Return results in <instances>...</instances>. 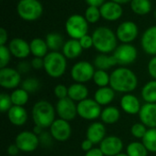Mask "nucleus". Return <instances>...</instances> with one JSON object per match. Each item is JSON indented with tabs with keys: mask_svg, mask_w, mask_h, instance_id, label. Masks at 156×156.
Masks as SVG:
<instances>
[{
	"mask_svg": "<svg viewBox=\"0 0 156 156\" xmlns=\"http://www.w3.org/2000/svg\"><path fill=\"white\" fill-rule=\"evenodd\" d=\"M138 85V79L135 73L124 67L115 69L110 76V87L114 91L120 93H130L133 91Z\"/></svg>",
	"mask_w": 156,
	"mask_h": 156,
	"instance_id": "1",
	"label": "nucleus"
},
{
	"mask_svg": "<svg viewBox=\"0 0 156 156\" xmlns=\"http://www.w3.org/2000/svg\"><path fill=\"white\" fill-rule=\"evenodd\" d=\"M93 47L101 54H109L113 52L117 46V36L111 28L107 27H99L92 33Z\"/></svg>",
	"mask_w": 156,
	"mask_h": 156,
	"instance_id": "2",
	"label": "nucleus"
},
{
	"mask_svg": "<svg viewBox=\"0 0 156 156\" xmlns=\"http://www.w3.org/2000/svg\"><path fill=\"white\" fill-rule=\"evenodd\" d=\"M56 109L48 101H39L32 108V119L35 125L43 129L49 128L55 121Z\"/></svg>",
	"mask_w": 156,
	"mask_h": 156,
	"instance_id": "3",
	"label": "nucleus"
},
{
	"mask_svg": "<svg viewBox=\"0 0 156 156\" xmlns=\"http://www.w3.org/2000/svg\"><path fill=\"white\" fill-rule=\"evenodd\" d=\"M44 69L49 77L60 78L67 69L66 57L58 51L48 52L44 58Z\"/></svg>",
	"mask_w": 156,
	"mask_h": 156,
	"instance_id": "4",
	"label": "nucleus"
},
{
	"mask_svg": "<svg viewBox=\"0 0 156 156\" xmlns=\"http://www.w3.org/2000/svg\"><path fill=\"white\" fill-rule=\"evenodd\" d=\"M16 12L20 18L25 21H35L43 14V5L38 0H19Z\"/></svg>",
	"mask_w": 156,
	"mask_h": 156,
	"instance_id": "5",
	"label": "nucleus"
},
{
	"mask_svg": "<svg viewBox=\"0 0 156 156\" xmlns=\"http://www.w3.org/2000/svg\"><path fill=\"white\" fill-rule=\"evenodd\" d=\"M65 28L67 34L70 37V38L79 40L88 34L89 22L86 20L84 16L73 14L67 19Z\"/></svg>",
	"mask_w": 156,
	"mask_h": 156,
	"instance_id": "6",
	"label": "nucleus"
},
{
	"mask_svg": "<svg viewBox=\"0 0 156 156\" xmlns=\"http://www.w3.org/2000/svg\"><path fill=\"white\" fill-rule=\"evenodd\" d=\"M94 65L82 60L75 63L70 70V76L72 80L77 83H85L93 79L95 69Z\"/></svg>",
	"mask_w": 156,
	"mask_h": 156,
	"instance_id": "7",
	"label": "nucleus"
},
{
	"mask_svg": "<svg viewBox=\"0 0 156 156\" xmlns=\"http://www.w3.org/2000/svg\"><path fill=\"white\" fill-rule=\"evenodd\" d=\"M78 115L84 120L93 121L101 114V106L93 99H86L77 104Z\"/></svg>",
	"mask_w": 156,
	"mask_h": 156,
	"instance_id": "8",
	"label": "nucleus"
},
{
	"mask_svg": "<svg viewBox=\"0 0 156 156\" xmlns=\"http://www.w3.org/2000/svg\"><path fill=\"white\" fill-rule=\"evenodd\" d=\"M112 56L120 65H130L133 63L138 56L136 48L130 43H122L119 45L113 51Z\"/></svg>",
	"mask_w": 156,
	"mask_h": 156,
	"instance_id": "9",
	"label": "nucleus"
},
{
	"mask_svg": "<svg viewBox=\"0 0 156 156\" xmlns=\"http://www.w3.org/2000/svg\"><path fill=\"white\" fill-rule=\"evenodd\" d=\"M15 144L21 152L31 153L37 150L40 143L39 137L33 132L23 131L16 135Z\"/></svg>",
	"mask_w": 156,
	"mask_h": 156,
	"instance_id": "10",
	"label": "nucleus"
},
{
	"mask_svg": "<svg viewBox=\"0 0 156 156\" xmlns=\"http://www.w3.org/2000/svg\"><path fill=\"white\" fill-rule=\"evenodd\" d=\"M21 84V73L13 68L0 69V86L6 90H13Z\"/></svg>",
	"mask_w": 156,
	"mask_h": 156,
	"instance_id": "11",
	"label": "nucleus"
},
{
	"mask_svg": "<svg viewBox=\"0 0 156 156\" xmlns=\"http://www.w3.org/2000/svg\"><path fill=\"white\" fill-rule=\"evenodd\" d=\"M56 112L58 115L59 119L70 122L75 119L78 115L77 104L70 98L67 97L65 99L58 100L56 104Z\"/></svg>",
	"mask_w": 156,
	"mask_h": 156,
	"instance_id": "12",
	"label": "nucleus"
},
{
	"mask_svg": "<svg viewBox=\"0 0 156 156\" xmlns=\"http://www.w3.org/2000/svg\"><path fill=\"white\" fill-rule=\"evenodd\" d=\"M139 34L138 26L133 21H124L119 25L116 30L118 40L122 43H131L136 39Z\"/></svg>",
	"mask_w": 156,
	"mask_h": 156,
	"instance_id": "13",
	"label": "nucleus"
},
{
	"mask_svg": "<svg viewBox=\"0 0 156 156\" xmlns=\"http://www.w3.org/2000/svg\"><path fill=\"white\" fill-rule=\"evenodd\" d=\"M50 133L54 140L58 142L67 141L71 135V127L68 121L62 119H57L51 124Z\"/></svg>",
	"mask_w": 156,
	"mask_h": 156,
	"instance_id": "14",
	"label": "nucleus"
},
{
	"mask_svg": "<svg viewBox=\"0 0 156 156\" xmlns=\"http://www.w3.org/2000/svg\"><path fill=\"white\" fill-rule=\"evenodd\" d=\"M100 149L104 156H116L122 153L123 143L117 136H108L100 144Z\"/></svg>",
	"mask_w": 156,
	"mask_h": 156,
	"instance_id": "15",
	"label": "nucleus"
},
{
	"mask_svg": "<svg viewBox=\"0 0 156 156\" xmlns=\"http://www.w3.org/2000/svg\"><path fill=\"white\" fill-rule=\"evenodd\" d=\"M101 17L108 21H116L120 19L123 14V9L122 5L113 2L112 0L105 2L101 7Z\"/></svg>",
	"mask_w": 156,
	"mask_h": 156,
	"instance_id": "16",
	"label": "nucleus"
},
{
	"mask_svg": "<svg viewBox=\"0 0 156 156\" xmlns=\"http://www.w3.org/2000/svg\"><path fill=\"white\" fill-rule=\"evenodd\" d=\"M8 48L12 56L19 59H24L31 54L29 43L20 37L13 38L8 44Z\"/></svg>",
	"mask_w": 156,
	"mask_h": 156,
	"instance_id": "17",
	"label": "nucleus"
},
{
	"mask_svg": "<svg viewBox=\"0 0 156 156\" xmlns=\"http://www.w3.org/2000/svg\"><path fill=\"white\" fill-rule=\"evenodd\" d=\"M141 46L143 50L151 56H156V26L148 27L143 34L141 38Z\"/></svg>",
	"mask_w": 156,
	"mask_h": 156,
	"instance_id": "18",
	"label": "nucleus"
},
{
	"mask_svg": "<svg viewBox=\"0 0 156 156\" xmlns=\"http://www.w3.org/2000/svg\"><path fill=\"white\" fill-rule=\"evenodd\" d=\"M141 122L148 128H156V103H145L139 112Z\"/></svg>",
	"mask_w": 156,
	"mask_h": 156,
	"instance_id": "19",
	"label": "nucleus"
},
{
	"mask_svg": "<svg viewBox=\"0 0 156 156\" xmlns=\"http://www.w3.org/2000/svg\"><path fill=\"white\" fill-rule=\"evenodd\" d=\"M120 104L122 111L130 115L139 114L142 108L139 99L131 93L124 94L121 99Z\"/></svg>",
	"mask_w": 156,
	"mask_h": 156,
	"instance_id": "20",
	"label": "nucleus"
},
{
	"mask_svg": "<svg viewBox=\"0 0 156 156\" xmlns=\"http://www.w3.org/2000/svg\"><path fill=\"white\" fill-rule=\"evenodd\" d=\"M106 136V129L102 122H95L91 123L86 132V137L94 144H101Z\"/></svg>",
	"mask_w": 156,
	"mask_h": 156,
	"instance_id": "21",
	"label": "nucleus"
},
{
	"mask_svg": "<svg viewBox=\"0 0 156 156\" xmlns=\"http://www.w3.org/2000/svg\"><path fill=\"white\" fill-rule=\"evenodd\" d=\"M7 116L9 122L16 126L24 125L28 118L27 110L23 106L13 105L12 108L7 112Z\"/></svg>",
	"mask_w": 156,
	"mask_h": 156,
	"instance_id": "22",
	"label": "nucleus"
},
{
	"mask_svg": "<svg viewBox=\"0 0 156 156\" xmlns=\"http://www.w3.org/2000/svg\"><path fill=\"white\" fill-rule=\"evenodd\" d=\"M83 51V48L78 39L70 38L64 43L62 48V54L68 59H75L79 58Z\"/></svg>",
	"mask_w": 156,
	"mask_h": 156,
	"instance_id": "23",
	"label": "nucleus"
},
{
	"mask_svg": "<svg viewBox=\"0 0 156 156\" xmlns=\"http://www.w3.org/2000/svg\"><path fill=\"white\" fill-rule=\"evenodd\" d=\"M89 90L83 83H74L69 87L68 97L74 101H81L88 99Z\"/></svg>",
	"mask_w": 156,
	"mask_h": 156,
	"instance_id": "24",
	"label": "nucleus"
},
{
	"mask_svg": "<svg viewBox=\"0 0 156 156\" xmlns=\"http://www.w3.org/2000/svg\"><path fill=\"white\" fill-rule=\"evenodd\" d=\"M115 98V91L111 87H102L99 88L95 94L94 100L101 106V105H108L110 104Z\"/></svg>",
	"mask_w": 156,
	"mask_h": 156,
	"instance_id": "25",
	"label": "nucleus"
},
{
	"mask_svg": "<svg viewBox=\"0 0 156 156\" xmlns=\"http://www.w3.org/2000/svg\"><path fill=\"white\" fill-rule=\"evenodd\" d=\"M30 51L31 54L34 57L37 58H45L47 54L48 53V47L47 45L46 40L40 38V37H36L33 38L30 43Z\"/></svg>",
	"mask_w": 156,
	"mask_h": 156,
	"instance_id": "26",
	"label": "nucleus"
},
{
	"mask_svg": "<svg viewBox=\"0 0 156 156\" xmlns=\"http://www.w3.org/2000/svg\"><path fill=\"white\" fill-rule=\"evenodd\" d=\"M93 65L97 69L107 70L117 65V61L112 55L109 56L107 54H100L94 58Z\"/></svg>",
	"mask_w": 156,
	"mask_h": 156,
	"instance_id": "27",
	"label": "nucleus"
},
{
	"mask_svg": "<svg viewBox=\"0 0 156 156\" xmlns=\"http://www.w3.org/2000/svg\"><path fill=\"white\" fill-rule=\"evenodd\" d=\"M121 117V113L119 109L114 106H108L102 110L101 114V119L102 122L106 124H113L116 123Z\"/></svg>",
	"mask_w": 156,
	"mask_h": 156,
	"instance_id": "28",
	"label": "nucleus"
},
{
	"mask_svg": "<svg viewBox=\"0 0 156 156\" xmlns=\"http://www.w3.org/2000/svg\"><path fill=\"white\" fill-rule=\"evenodd\" d=\"M143 100L145 103H156V80L148 81L142 89L141 92Z\"/></svg>",
	"mask_w": 156,
	"mask_h": 156,
	"instance_id": "29",
	"label": "nucleus"
},
{
	"mask_svg": "<svg viewBox=\"0 0 156 156\" xmlns=\"http://www.w3.org/2000/svg\"><path fill=\"white\" fill-rule=\"evenodd\" d=\"M131 8L138 16H145L152 11L151 0H132Z\"/></svg>",
	"mask_w": 156,
	"mask_h": 156,
	"instance_id": "30",
	"label": "nucleus"
},
{
	"mask_svg": "<svg viewBox=\"0 0 156 156\" xmlns=\"http://www.w3.org/2000/svg\"><path fill=\"white\" fill-rule=\"evenodd\" d=\"M46 42L48 47V49L51 51H58L60 48L62 49L64 46V38L63 37L57 32L48 33L46 37Z\"/></svg>",
	"mask_w": 156,
	"mask_h": 156,
	"instance_id": "31",
	"label": "nucleus"
},
{
	"mask_svg": "<svg viewBox=\"0 0 156 156\" xmlns=\"http://www.w3.org/2000/svg\"><path fill=\"white\" fill-rule=\"evenodd\" d=\"M142 143L144 144L148 152L156 153V128H149L142 139Z\"/></svg>",
	"mask_w": 156,
	"mask_h": 156,
	"instance_id": "32",
	"label": "nucleus"
},
{
	"mask_svg": "<svg viewBox=\"0 0 156 156\" xmlns=\"http://www.w3.org/2000/svg\"><path fill=\"white\" fill-rule=\"evenodd\" d=\"M10 96H11L13 105H16V106L26 105L29 99V93L26 91L25 90H23L22 88L16 89L15 90H13Z\"/></svg>",
	"mask_w": 156,
	"mask_h": 156,
	"instance_id": "33",
	"label": "nucleus"
},
{
	"mask_svg": "<svg viewBox=\"0 0 156 156\" xmlns=\"http://www.w3.org/2000/svg\"><path fill=\"white\" fill-rule=\"evenodd\" d=\"M126 154L129 156H147L148 150L143 143L133 142L128 144L126 148Z\"/></svg>",
	"mask_w": 156,
	"mask_h": 156,
	"instance_id": "34",
	"label": "nucleus"
},
{
	"mask_svg": "<svg viewBox=\"0 0 156 156\" xmlns=\"http://www.w3.org/2000/svg\"><path fill=\"white\" fill-rule=\"evenodd\" d=\"M110 76L111 75H109V73L106 70L97 69V70H95L92 80H93L94 83L97 86H99L100 88L107 87L108 85H110Z\"/></svg>",
	"mask_w": 156,
	"mask_h": 156,
	"instance_id": "35",
	"label": "nucleus"
},
{
	"mask_svg": "<svg viewBox=\"0 0 156 156\" xmlns=\"http://www.w3.org/2000/svg\"><path fill=\"white\" fill-rule=\"evenodd\" d=\"M84 17L86 18V20L90 23V24H95L97 23L100 18L101 17V10L100 7L97 6H92V5H89L84 13Z\"/></svg>",
	"mask_w": 156,
	"mask_h": 156,
	"instance_id": "36",
	"label": "nucleus"
},
{
	"mask_svg": "<svg viewBox=\"0 0 156 156\" xmlns=\"http://www.w3.org/2000/svg\"><path fill=\"white\" fill-rule=\"evenodd\" d=\"M40 87V82L35 78H27L21 82V88L27 91L28 93H33L38 90Z\"/></svg>",
	"mask_w": 156,
	"mask_h": 156,
	"instance_id": "37",
	"label": "nucleus"
},
{
	"mask_svg": "<svg viewBox=\"0 0 156 156\" xmlns=\"http://www.w3.org/2000/svg\"><path fill=\"white\" fill-rule=\"evenodd\" d=\"M11 52L5 45L0 46V69L7 67V64L9 63L11 59Z\"/></svg>",
	"mask_w": 156,
	"mask_h": 156,
	"instance_id": "38",
	"label": "nucleus"
},
{
	"mask_svg": "<svg viewBox=\"0 0 156 156\" xmlns=\"http://www.w3.org/2000/svg\"><path fill=\"white\" fill-rule=\"evenodd\" d=\"M147 127L143 122H137L134 123L131 128V133L133 137L137 139H143L147 132Z\"/></svg>",
	"mask_w": 156,
	"mask_h": 156,
	"instance_id": "39",
	"label": "nucleus"
},
{
	"mask_svg": "<svg viewBox=\"0 0 156 156\" xmlns=\"http://www.w3.org/2000/svg\"><path fill=\"white\" fill-rule=\"evenodd\" d=\"M13 106V102L11 100V96L7 93L0 94V111L2 113L7 112Z\"/></svg>",
	"mask_w": 156,
	"mask_h": 156,
	"instance_id": "40",
	"label": "nucleus"
},
{
	"mask_svg": "<svg viewBox=\"0 0 156 156\" xmlns=\"http://www.w3.org/2000/svg\"><path fill=\"white\" fill-rule=\"evenodd\" d=\"M54 94L55 96L58 99V100H61V99H65L68 97V94H69V88H67L65 85L63 84H58L55 87L54 89Z\"/></svg>",
	"mask_w": 156,
	"mask_h": 156,
	"instance_id": "41",
	"label": "nucleus"
},
{
	"mask_svg": "<svg viewBox=\"0 0 156 156\" xmlns=\"http://www.w3.org/2000/svg\"><path fill=\"white\" fill-rule=\"evenodd\" d=\"M38 137H39V143L43 146L48 147V146H50L52 144V139H53V137H52V135H51L50 133H48L47 132H43Z\"/></svg>",
	"mask_w": 156,
	"mask_h": 156,
	"instance_id": "42",
	"label": "nucleus"
},
{
	"mask_svg": "<svg viewBox=\"0 0 156 156\" xmlns=\"http://www.w3.org/2000/svg\"><path fill=\"white\" fill-rule=\"evenodd\" d=\"M81 47L83 49H89L91 47H93V38H92V36H90V35H85L84 37H82L80 39H79Z\"/></svg>",
	"mask_w": 156,
	"mask_h": 156,
	"instance_id": "43",
	"label": "nucleus"
},
{
	"mask_svg": "<svg viewBox=\"0 0 156 156\" xmlns=\"http://www.w3.org/2000/svg\"><path fill=\"white\" fill-rule=\"evenodd\" d=\"M148 72L150 76L156 80V56H154L148 63Z\"/></svg>",
	"mask_w": 156,
	"mask_h": 156,
	"instance_id": "44",
	"label": "nucleus"
},
{
	"mask_svg": "<svg viewBox=\"0 0 156 156\" xmlns=\"http://www.w3.org/2000/svg\"><path fill=\"white\" fill-rule=\"evenodd\" d=\"M31 67L34 69H41L44 68V58H37L34 57V58L31 60Z\"/></svg>",
	"mask_w": 156,
	"mask_h": 156,
	"instance_id": "45",
	"label": "nucleus"
},
{
	"mask_svg": "<svg viewBox=\"0 0 156 156\" xmlns=\"http://www.w3.org/2000/svg\"><path fill=\"white\" fill-rule=\"evenodd\" d=\"M30 68L31 67V63H28L27 61H21L18 63V66H17V70L20 72V73H27L30 70Z\"/></svg>",
	"mask_w": 156,
	"mask_h": 156,
	"instance_id": "46",
	"label": "nucleus"
},
{
	"mask_svg": "<svg viewBox=\"0 0 156 156\" xmlns=\"http://www.w3.org/2000/svg\"><path fill=\"white\" fill-rule=\"evenodd\" d=\"M93 143L91 142V141H90L89 139H85L82 143H81V149L85 152V153H87L88 151H90V150H91L92 148H93Z\"/></svg>",
	"mask_w": 156,
	"mask_h": 156,
	"instance_id": "47",
	"label": "nucleus"
},
{
	"mask_svg": "<svg viewBox=\"0 0 156 156\" xmlns=\"http://www.w3.org/2000/svg\"><path fill=\"white\" fill-rule=\"evenodd\" d=\"M7 38H8L7 31L4 27H1L0 28V46L5 45V43L7 41Z\"/></svg>",
	"mask_w": 156,
	"mask_h": 156,
	"instance_id": "48",
	"label": "nucleus"
},
{
	"mask_svg": "<svg viewBox=\"0 0 156 156\" xmlns=\"http://www.w3.org/2000/svg\"><path fill=\"white\" fill-rule=\"evenodd\" d=\"M84 156H104V154L100 148H92L91 150L88 151Z\"/></svg>",
	"mask_w": 156,
	"mask_h": 156,
	"instance_id": "49",
	"label": "nucleus"
},
{
	"mask_svg": "<svg viewBox=\"0 0 156 156\" xmlns=\"http://www.w3.org/2000/svg\"><path fill=\"white\" fill-rule=\"evenodd\" d=\"M19 151H20V150L18 149V147L16 146V144L9 145L8 148H7V154L10 156H16L18 153H19Z\"/></svg>",
	"mask_w": 156,
	"mask_h": 156,
	"instance_id": "50",
	"label": "nucleus"
},
{
	"mask_svg": "<svg viewBox=\"0 0 156 156\" xmlns=\"http://www.w3.org/2000/svg\"><path fill=\"white\" fill-rule=\"evenodd\" d=\"M85 2H86L89 5L101 7L106 1H105V0H85Z\"/></svg>",
	"mask_w": 156,
	"mask_h": 156,
	"instance_id": "51",
	"label": "nucleus"
},
{
	"mask_svg": "<svg viewBox=\"0 0 156 156\" xmlns=\"http://www.w3.org/2000/svg\"><path fill=\"white\" fill-rule=\"evenodd\" d=\"M43 132H44V129H43L42 127L37 126V125H35V127H34V129H33V133H34L35 134H37V136H39Z\"/></svg>",
	"mask_w": 156,
	"mask_h": 156,
	"instance_id": "52",
	"label": "nucleus"
},
{
	"mask_svg": "<svg viewBox=\"0 0 156 156\" xmlns=\"http://www.w3.org/2000/svg\"><path fill=\"white\" fill-rule=\"evenodd\" d=\"M113 2H116L120 5H123V4H127V3H131L132 0H112Z\"/></svg>",
	"mask_w": 156,
	"mask_h": 156,
	"instance_id": "53",
	"label": "nucleus"
},
{
	"mask_svg": "<svg viewBox=\"0 0 156 156\" xmlns=\"http://www.w3.org/2000/svg\"><path fill=\"white\" fill-rule=\"evenodd\" d=\"M116 156H129V155H128L127 154H122V153H121L120 154H118V155H116Z\"/></svg>",
	"mask_w": 156,
	"mask_h": 156,
	"instance_id": "54",
	"label": "nucleus"
},
{
	"mask_svg": "<svg viewBox=\"0 0 156 156\" xmlns=\"http://www.w3.org/2000/svg\"><path fill=\"white\" fill-rule=\"evenodd\" d=\"M154 17H155V18H156V10H155V11H154Z\"/></svg>",
	"mask_w": 156,
	"mask_h": 156,
	"instance_id": "55",
	"label": "nucleus"
}]
</instances>
